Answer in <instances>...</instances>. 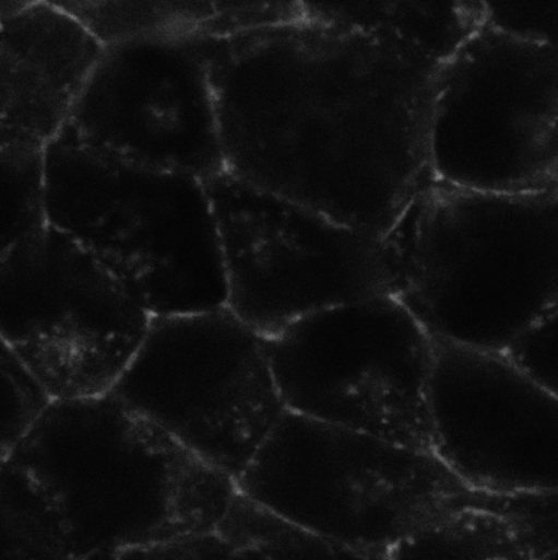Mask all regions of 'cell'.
Returning <instances> with one entry per match:
<instances>
[{
	"label": "cell",
	"instance_id": "obj_1",
	"mask_svg": "<svg viewBox=\"0 0 558 560\" xmlns=\"http://www.w3.org/2000/svg\"><path fill=\"white\" fill-rule=\"evenodd\" d=\"M300 18L212 37L225 172L384 236L430 178L442 63L384 31L301 2Z\"/></svg>",
	"mask_w": 558,
	"mask_h": 560
},
{
	"label": "cell",
	"instance_id": "obj_2",
	"mask_svg": "<svg viewBox=\"0 0 558 560\" xmlns=\"http://www.w3.org/2000/svg\"><path fill=\"white\" fill-rule=\"evenodd\" d=\"M9 457L54 505L74 560L216 530L238 494L109 393L49 400Z\"/></svg>",
	"mask_w": 558,
	"mask_h": 560
},
{
	"label": "cell",
	"instance_id": "obj_3",
	"mask_svg": "<svg viewBox=\"0 0 558 560\" xmlns=\"http://www.w3.org/2000/svg\"><path fill=\"white\" fill-rule=\"evenodd\" d=\"M384 237L396 296L434 339L500 353L558 307V188L485 191L431 177Z\"/></svg>",
	"mask_w": 558,
	"mask_h": 560
},
{
	"label": "cell",
	"instance_id": "obj_4",
	"mask_svg": "<svg viewBox=\"0 0 558 560\" xmlns=\"http://www.w3.org/2000/svg\"><path fill=\"white\" fill-rule=\"evenodd\" d=\"M43 222L87 249L151 317L225 306L205 182L94 148L63 128L41 149Z\"/></svg>",
	"mask_w": 558,
	"mask_h": 560
},
{
	"label": "cell",
	"instance_id": "obj_5",
	"mask_svg": "<svg viewBox=\"0 0 558 560\" xmlns=\"http://www.w3.org/2000/svg\"><path fill=\"white\" fill-rule=\"evenodd\" d=\"M235 483L275 518L377 556L485 493L429 451L287 409Z\"/></svg>",
	"mask_w": 558,
	"mask_h": 560
},
{
	"label": "cell",
	"instance_id": "obj_6",
	"mask_svg": "<svg viewBox=\"0 0 558 560\" xmlns=\"http://www.w3.org/2000/svg\"><path fill=\"white\" fill-rule=\"evenodd\" d=\"M427 149L431 177L447 185L558 188V45L484 21L438 70Z\"/></svg>",
	"mask_w": 558,
	"mask_h": 560
},
{
	"label": "cell",
	"instance_id": "obj_7",
	"mask_svg": "<svg viewBox=\"0 0 558 560\" xmlns=\"http://www.w3.org/2000/svg\"><path fill=\"white\" fill-rule=\"evenodd\" d=\"M264 340L285 409L430 452L435 339L397 296L324 308Z\"/></svg>",
	"mask_w": 558,
	"mask_h": 560
},
{
	"label": "cell",
	"instance_id": "obj_8",
	"mask_svg": "<svg viewBox=\"0 0 558 560\" xmlns=\"http://www.w3.org/2000/svg\"><path fill=\"white\" fill-rule=\"evenodd\" d=\"M108 393L234 481L285 409L264 338L226 306L151 317Z\"/></svg>",
	"mask_w": 558,
	"mask_h": 560
},
{
	"label": "cell",
	"instance_id": "obj_9",
	"mask_svg": "<svg viewBox=\"0 0 558 560\" xmlns=\"http://www.w3.org/2000/svg\"><path fill=\"white\" fill-rule=\"evenodd\" d=\"M226 284L225 306L263 338L311 313L395 295L384 236L258 189L227 172L205 182Z\"/></svg>",
	"mask_w": 558,
	"mask_h": 560
},
{
	"label": "cell",
	"instance_id": "obj_10",
	"mask_svg": "<svg viewBox=\"0 0 558 560\" xmlns=\"http://www.w3.org/2000/svg\"><path fill=\"white\" fill-rule=\"evenodd\" d=\"M150 320L111 269L44 222L0 256V338L50 400L108 393Z\"/></svg>",
	"mask_w": 558,
	"mask_h": 560
},
{
	"label": "cell",
	"instance_id": "obj_11",
	"mask_svg": "<svg viewBox=\"0 0 558 560\" xmlns=\"http://www.w3.org/2000/svg\"><path fill=\"white\" fill-rule=\"evenodd\" d=\"M66 128L140 165L203 182L225 172L210 36L154 34L103 46Z\"/></svg>",
	"mask_w": 558,
	"mask_h": 560
},
{
	"label": "cell",
	"instance_id": "obj_12",
	"mask_svg": "<svg viewBox=\"0 0 558 560\" xmlns=\"http://www.w3.org/2000/svg\"><path fill=\"white\" fill-rule=\"evenodd\" d=\"M430 452L474 490L557 493L558 395L499 352L435 339Z\"/></svg>",
	"mask_w": 558,
	"mask_h": 560
},
{
	"label": "cell",
	"instance_id": "obj_13",
	"mask_svg": "<svg viewBox=\"0 0 558 560\" xmlns=\"http://www.w3.org/2000/svg\"><path fill=\"white\" fill-rule=\"evenodd\" d=\"M102 48L55 1L0 22V149L41 150L58 136Z\"/></svg>",
	"mask_w": 558,
	"mask_h": 560
},
{
	"label": "cell",
	"instance_id": "obj_14",
	"mask_svg": "<svg viewBox=\"0 0 558 560\" xmlns=\"http://www.w3.org/2000/svg\"><path fill=\"white\" fill-rule=\"evenodd\" d=\"M557 493H487L419 527L382 560H542L557 552Z\"/></svg>",
	"mask_w": 558,
	"mask_h": 560
},
{
	"label": "cell",
	"instance_id": "obj_15",
	"mask_svg": "<svg viewBox=\"0 0 558 560\" xmlns=\"http://www.w3.org/2000/svg\"><path fill=\"white\" fill-rule=\"evenodd\" d=\"M345 21L382 30L443 63L485 21L483 1L322 2Z\"/></svg>",
	"mask_w": 558,
	"mask_h": 560
},
{
	"label": "cell",
	"instance_id": "obj_16",
	"mask_svg": "<svg viewBox=\"0 0 558 560\" xmlns=\"http://www.w3.org/2000/svg\"><path fill=\"white\" fill-rule=\"evenodd\" d=\"M0 560H74L54 505L9 456L0 457Z\"/></svg>",
	"mask_w": 558,
	"mask_h": 560
},
{
	"label": "cell",
	"instance_id": "obj_17",
	"mask_svg": "<svg viewBox=\"0 0 558 560\" xmlns=\"http://www.w3.org/2000/svg\"><path fill=\"white\" fill-rule=\"evenodd\" d=\"M102 46L166 33L204 34L219 2L55 1Z\"/></svg>",
	"mask_w": 558,
	"mask_h": 560
},
{
	"label": "cell",
	"instance_id": "obj_18",
	"mask_svg": "<svg viewBox=\"0 0 558 560\" xmlns=\"http://www.w3.org/2000/svg\"><path fill=\"white\" fill-rule=\"evenodd\" d=\"M217 530L256 546L269 560H382L290 526L239 494Z\"/></svg>",
	"mask_w": 558,
	"mask_h": 560
},
{
	"label": "cell",
	"instance_id": "obj_19",
	"mask_svg": "<svg viewBox=\"0 0 558 560\" xmlns=\"http://www.w3.org/2000/svg\"><path fill=\"white\" fill-rule=\"evenodd\" d=\"M41 150L0 149V256L43 223Z\"/></svg>",
	"mask_w": 558,
	"mask_h": 560
},
{
	"label": "cell",
	"instance_id": "obj_20",
	"mask_svg": "<svg viewBox=\"0 0 558 560\" xmlns=\"http://www.w3.org/2000/svg\"><path fill=\"white\" fill-rule=\"evenodd\" d=\"M49 400L0 338V457L11 454Z\"/></svg>",
	"mask_w": 558,
	"mask_h": 560
},
{
	"label": "cell",
	"instance_id": "obj_21",
	"mask_svg": "<svg viewBox=\"0 0 558 560\" xmlns=\"http://www.w3.org/2000/svg\"><path fill=\"white\" fill-rule=\"evenodd\" d=\"M558 307L525 326L500 352L522 375L558 395Z\"/></svg>",
	"mask_w": 558,
	"mask_h": 560
},
{
	"label": "cell",
	"instance_id": "obj_22",
	"mask_svg": "<svg viewBox=\"0 0 558 560\" xmlns=\"http://www.w3.org/2000/svg\"><path fill=\"white\" fill-rule=\"evenodd\" d=\"M118 560H269L256 546L219 530L121 552Z\"/></svg>",
	"mask_w": 558,
	"mask_h": 560
},
{
	"label": "cell",
	"instance_id": "obj_23",
	"mask_svg": "<svg viewBox=\"0 0 558 560\" xmlns=\"http://www.w3.org/2000/svg\"><path fill=\"white\" fill-rule=\"evenodd\" d=\"M485 21L527 39L558 45V0L483 1Z\"/></svg>",
	"mask_w": 558,
	"mask_h": 560
},
{
	"label": "cell",
	"instance_id": "obj_24",
	"mask_svg": "<svg viewBox=\"0 0 558 560\" xmlns=\"http://www.w3.org/2000/svg\"><path fill=\"white\" fill-rule=\"evenodd\" d=\"M27 1H0V22L19 12Z\"/></svg>",
	"mask_w": 558,
	"mask_h": 560
},
{
	"label": "cell",
	"instance_id": "obj_25",
	"mask_svg": "<svg viewBox=\"0 0 558 560\" xmlns=\"http://www.w3.org/2000/svg\"><path fill=\"white\" fill-rule=\"evenodd\" d=\"M117 557H118V555L117 556H99V557H95V558H92L88 560H118Z\"/></svg>",
	"mask_w": 558,
	"mask_h": 560
}]
</instances>
